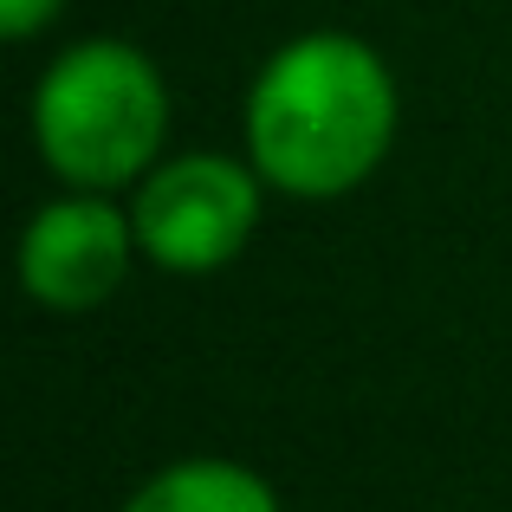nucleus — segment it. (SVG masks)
<instances>
[{"instance_id":"423d86ee","label":"nucleus","mask_w":512,"mask_h":512,"mask_svg":"<svg viewBox=\"0 0 512 512\" xmlns=\"http://www.w3.org/2000/svg\"><path fill=\"white\" fill-rule=\"evenodd\" d=\"M65 7H72V0H0V39H13V46H26V39L52 33Z\"/></svg>"},{"instance_id":"39448f33","label":"nucleus","mask_w":512,"mask_h":512,"mask_svg":"<svg viewBox=\"0 0 512 512\" xmlns=\"http://www.w3.org/2000/svg\"><path fill=\"white\" fill-rule=\"evenodd\" d=\"M117 512H286L279 487L234 454H182L130 487Z\"/></svg>"},{"instance_id":"f257e3e1","label":"nucleus","mask_w":512,"mask_h":512,"mask_svg":"<svg viewBox=\"0 0 512 512\" xmlns=\"http://www.w3.org/2000/svg\"><path fill=\"white\" fill-rule=\"evenodd\" d=\"M402 137V85L383 46L350 26L279 39L247 78L240 150L286 201H344L389 163Z\"/></svg>"},{"instance_id":"f03ea898","label":"nucleus","mask_w":512,"mask_h":512,"mask_svg":"<svg viewBox=\"0 0 512 512\" xmlns=\"http://www.w3.org/2000/svg\"><path fill=\"white\" fill-rule=\"evenodd\" d=\"M175 98L150 46L91 33L59 46L26 91V137L59 188L130 195L169 156Z\"/></svg>"},{"instance_id":"20e7f679","label":"nucleus","mask_w":512,"mask_h":512,"mask_svg":"<svg viewBox=\"0 0 512 512\" xmlns=\"http://www.w3.org/2000/svg\"><path fill=\"white\" fill-rule=\"evenodd\" d=\"M143 266L137 221L124 195H91V188H59L46 195L20 227L13 273L20 292L52 318H91L124 292V279Z\"/></svg>"},{"instance_id":"7ed1b4c3","label":"nucleus","mask_w":512,"mask_h":512,"mask_svg":"<svg viewBox=\"0 0 512 512\" xmlns=\"http://www.w3.org/2000/svg\"><path fill=\"white\" fill-rule=\"evenodd\" d=\"M266 195L273 188L260 182L247 150H169L124 201L143 266L169 279H214L260 240Z\"/></svg>"}]
</instances>
